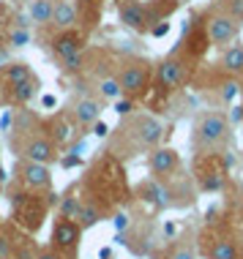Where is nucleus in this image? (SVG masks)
I'll return each mask as SVG.
<instances>
[{
    "mask_svg": "<svg viewBox=\"0 0 243 259\" xmlns=\"http://www.w3.org/2000/svg\"><path fill=\"white\" fill-rule=\"evenodd\" d=\"M47 210H50V205H47V202L41 199V194H36V191H27V188L19 186L17 191L11 194V215L27 235H33L41 229V224L47 219Z\"/></svg>",
    "mask_w": 243,
    "mask_h": 259,
    "instance_id": "nucleus-7",
    "label": "nucleus"
},
{
    "mask_svg": "<svg viewBox=\"0 0 243 259\" xmlns=\"http://www.w3.org/2000/svg\"><path fill=\"white\" fill-rule=\"evenodd\" d=\"M82 232H85V229H82L74 219H58L52 227V248L60 251L63 256H74L79 248Z\"/></svg>",
    "mask_w": 243,
    "mask_h": 259,
    "instance_id": "nucleus-14",
    "label": "nucleus"
},
{
    "mask_svg": "<svg viewBox=\"0 0 243 259\" xmlns=\"http://www.w3.org/2000/svg\"><path fill=\"white\" fill-rule=\"evenodd\" d=\"M219 71H224L227 76H235V79H240L243 76V44L240 41H235V44L224 47L219 55Z\"/></svg>",
    "mask_w": 243,
    "mask_h": 259,
    "instance_id": "nucleus-20",
    "label": "nucleus"
},
{
    "mask_svg": "<svg viewBox=\"0 0 243 259\" xmlns=\"http://www.w3.org/2000/svg\"><path fill=\"white\" fill-rule=\"evenodd\" d=\"M6 44L11 47V50H22V47H27L33 41L30 36V27H9V30L3 33Z\"/></svg>",
    "mask_w": 243,
    "mask_h": 259,
    "instance_id": "nucleus-29",
    "label": "nucleus"
},
{
    "mask_svg": "<svg viewBox=\"0 0 243 259\" xmlns=\"http://www.w3.org/2000/svg\"><path fill=\"white\" fill-rule=\"evenodd\" d=\"M240 259H243V251H240Z\"/></svg>",
    "mask_w": 243,
    "mask_h": 259,
    "instance_id": "nucleus-45",
    "label": "nucleus"
},
{
    "mask_svg": "<svg viewBox=\"0 0 243 259\" xmlns=\"http://www.w3.org/2000/svg\"><path fill=\"white\" fill-rule=\"evenodd\" d=\"M36 259H68V256H63L60 251H55V248H41L36 254Z\"/></svg>",
    "mask_w": 243,
    "mask_h": 259,
    "instance_id": "nucleus-37",
    "label": "nucleus"
},
{
    "mask_svg": "<svg viewBox=\"0 0 243 259\" xmlns=\"http://www.w3.org/2000/svg\"><path fill=\"white\" fill-rule=\"evenodd\" d=\"M38 76H30L25 82H17V85H6V96L3 104L6 107H27L33 99L38 96Z\"/></svg>",
    "mask_w": 243,
    "mask_h": 259,
    "instance_id": "nucleus-18",
    "label": "nucleus"
},
{
    "mask_svg": "<svg viewBox=\"0 0 243 259\" xmlns=\"http://www.w3.org/2000/svg\"><path fill=\"white\" fill-rule=\"evenodd\" d=\"M52 27H55V30L79 27V9H77V3H74V0H55Z\"/></svg>",
    "mask_w": 243,
    "mask_h": 259,
    "instance_id": "nucleus-21",
    "label": "nucleus"
},
{
    "mask_svg": "<svg viewBox=\"0 0 243 259\" xmlns=\"http://www.w3.org/2000/svg\"><path fill=\"white\" fill-rule=\"evenodd\" d=\"M0 232H3V219H0Z\"/></svg>",
    "mask_w": 243,
    "mask_h": 259,
    "instance_id": "nucleus-44",
    "label": "nucleus"
},
{
    "mask_svg": "<svg viewBox=\"0 0 243 259\" xmlns=\"http://www.w3.org/2000/svg\"><path fill=\"white\" fill-rule=\"evenodd\" d=\"M96 96H99L101 101H109L112 104L115 99H120L123 90H120V82H117L115 74H104L96 79Z\"/></svg>",
    "mask_w": 243,
    "mask_h": 259,
    "instance_id": "nucleus-26",
    "label": "nucleus"
},
{
    "mask_svg": "<svg viewBox=\"0 0 243 259\" xmlns=\"http://www.w3.org/2000/svg\"><path fill=\"white\" fill-rule=\"evenodd\" d=\"M11 22H14V11L6 3H0V36L11 27Z\"/></svg>",
    "mask_w": 243,
    "mask_h": 259,
    "instance_id": "nucleus-33",
    "label": "nucleus"
},
{
    "mask_svg": "<svg viewBox=\"0 0 243 259\" xmlns=\"http://www.w3.org/2000/svg\"><path fill=\"white\" fill-rule=\"evenodd\" d=\"M14 180H17V186L27 188V191H50V188H52V169L47 164H36V161L17 158Z\"/></svg>",
    "mask_w": 243,
    "mask_h": 259,
    "instance_id": "nucleus-11",
    "label": "nucleus"
},
{
    "mask_svg": "<svg viewBox=\"0 0 243 259\" xmlns=\"http://www.w3.org/2000/svg\"><path fill=\"white\" fill-rule=\"evenodd\" d=\"M167 139V128L156 115L148 112H131L120 117V123L109 131V148L107 153L115 158H131L140 153H150Z\"/></svg>",
    "mask_w": 243,
    "mask_h": 259,
    "instance_id": "nucleus-1",
    "label": "nucleus"
},
{
    "mask_svg": "<svg viewBox=\"0 0 243 259\" xmlns=\"http://www.w3.org/2000/svg\"><path fill=\"white\" fill-rule=\"evenodd\" d=\"M79 191H82V199L99 205L107 215L115 207H120L129 199V183H126V172H123L120 158L104 153L82 178Z\"/></svg>",
    "mask_w": 243,
    "mask_h": 259,
    "instance_id": "nucleus-2",
    "label": "nucleus"
},
{
    "mask_svg": "<svg viewBox=\"0 0 243 259\" xmlns=\"http://www.w3.org/2000/svg\"><path fill=\"white\" fill-rule=\"evenodd\" d=\"M167 259H197V251H194V243H178V246H172L170 256Z\"/></svg>",
    "mask_w": 243,
    "mask_h": 259,
    "instance_id": "nucleus-32",
    "label": "nucleus"
},
{
    "mask_svg": "<svg viewBox=\"0 0 243 259\" xmlns=\"http://www.w3.org/2000/svg\"><path fill=\"white\" fill-rule=\"evenodd\" d=\"M41 104H44V109H47V107H55L58 101H55V96H44V99H41Z\"/></svg>",
    "mask_w": 243,
    "mask_h": 259,
    "instance_id": "nucleus-41",
    "label": "nucleus"
},
{
    "mask_svg": "<svg viewBox=\"0 0 243 259\" xmlns=\"http://www.w3.org/2000/svg\"><path fill=\"white\" fill-rule=\"evenodd\" d=\"M66 109L71 112L74 123H77L79 128H90V125H93V123L101 117V112H104V101H101L96 93H85V96H77V99L68 104Z\"/></svg>",
    "mask_w": 243,
    "mask_h": 259,
    "instance_id": "nucleus-17",
    "label": "nucleus"
},
{
    "mask_svg": "<svg viewBox=\"0 0 243 259\" xmlns=\"http://www.w3.org/2000/svg\"><path fill=\"white\" fill-rule=\"evenodd\" d=\"M44 134L55 142V148L58 150H63L66 145H74V139H77V128L79 125L74 123V117H71V112H55V115L50 117H44Z\"/></svg>",
    "mask_w": 243,
    "mask_h": 259,
    "instance_id": "nucleus-13",
    "label": "nucleus"
},
{
    "mask_svg": "<svg viewBox=\"0 0 243 259\" xmlns=\"http://www.w3.org/2000/svg\"><path fill=\"white\" fill-rule=\"evenodd\" d=\"M205 33H208V41L211 47H216L221 52L224 47H230L238 41L240 36V22L232 17H227L224 11H216V9H208L205 11Z\"/></svg>",
    "mask_w": 243,
    "mask_h": 259,
    "instance_id": "nucleus-9",
    "label": "nucleus"
},
{
    "mask_svg": "<svg viewBox=\"0 0 243 259\" xmlns=\"http://www.w3.org/2000/svg\"><path fill=\"white\" fill-rule=\"evenodd\" d=\"M211 9L224 11L227 17L238 19V22L243 25V0H213V3H211Z\"/></svg>",
    "mask_w": 243,
    "mask_h": 259,
    "instance_id": "nucleus-30",
    "label": "nucleus"
},
{
    "mask_svg": "<svg viewBox=\"0 0 243 259\" xmlns=\"http://www.w3.org/2000/svg\"><path fill=\"white\" fill-rule=\"evenodd\" d=\"M88 60H90L88 50H82V52H74V55H68V58H63V60H58V66H60V71H63V74L77 76V74L88 71Z\"/></svg>",
    "mask_w": 243,
    "mask_h": 259,
    "instance_id": "nucleus-27",
    "label": "nucleus"
},
{
    "mask_svg": "<svg viewBox=\"0 0 243 259\" xmlns=\"http://www.w3.org/2000/svg\"><path fill=\"white\" fill-rule=\"evenodd\" d=\"M170 33V22H156L153 27H150V36L153 38H161V36H167Z\"/></svg>",
    "mask_w": 243,
    "mask_h": 259,
    "instance_id": "nucleus-36",
    "label": "nucleus"
},
{
    "mask_svg": "<svg viewBox=\"0 0 243 259\" xmlns=\"http://www.w3.org/2000/svg\"><path fill=\"white\" fill-rule=\"evenodd\" d=\"M52 14H55V0H30L27 3V17L36 27L52 25Z\"/></svg>",
    "mask_w": 243,
    "mask_h": 259,
    "instance_id": "nucleus-25",
    "label": "nucleus"
},
{
    "mask_svg": "<svg viewBox=\"0 0 243 259\" xmlns=\"http://www.w3.org/2000/svg\"><path fill=\"white\" fill-rule=\"evenodd\" d=\"M191 76V63L180 55H167V58L153 63V90L158 99H167V96H175L180 88H186ZM150 90V93H153Z\"/></svg>",
    "mask_w": 243,
    "mask_h": 259,
    "instance_id": "nucleus-5",
    "label": "nucleus"
},
{
    "mask_svg": "<svg viewBox=\"0 0 243 259\" xmlns=\"http://www.w3.org/2000/svg\"><path fill=\"white\" fill-rule=\"evenodd\" d=\"M183 169V158L175 148H167V145H158L148 153V172L150 178H158V180H170L180 175Z\"/></svg>",
    "mask_w": 243,
    "mask_h": 259,
    "instance_id": "nucleus-12",
    "label": "nucleus"
},
{
    "mask_svg": "<svg viewBox=\"0 0 243 259\" xmlns=\"http://www.w3.org/2000/svg\"><path fill=\"white\" fill-rule=\"evenodd\" d=\"M74 3H77V9H79V19H82V14H85V11H93L96 17H99L101 0H74Z\"/></svg>",
    "mask_w": 243,
    "mask_h": 259,
    "instance_id": "nucleus-35",
    "label": "nucleus"
},
{
    "mask_svg": "<svg viewBox=\"0 0 243 259\" xmlns=\"http://www.w3.org/2000/svg\"><path fill=\"white\" fill-rule=\"evenodd\" d=\"M183 0H145V9H148L150 17V27L156 22H170V17L180 9Z\"/></svg>",
    "mask_w": 243,
    "mask_h": 259,
    "instance_id": "nucleus-23",
    "label": "nucleus"
},
{
    "mask_svg": "<svg viewBox=\"0 0 243 259\" xmlns=\"http://www.w3.org/2000/svg\"><path fill=\"white\" fill-rule=\"evenodd\" d=\"M112 109H115L117 117H126V115H131V112H137V101L129 99V96H120V99L112 101Z\"/></svg>",
    "mask_w": 243,
    "mask_h": 259,
    "instance_id": "nucleus-31",
    "label": "nucleus"
},
{
    "mask_svg": "<svg viewBox=\"0 0 243 259\" xmlns=\"http://www.w3.org/2000/svg\"><path fill=\"white\" fill-rule=\"evenodd\" d=\"M85 41H88L85 38V30H79V27L55 30L52 36H50V52H52L55 60H63V58H68V55H74V52L88 50Z\"/></svg>",
    "mask_w": 243,
    "mask_h": 259,
    "instance_id": "nucleus-15",
    "label": "nucleus"
},
{
    "mask_svg": "<svg viewBox=\"0 0 243 259\" xmlns=\"http://www.w3.org/2000/svg\"><path fill=\"white\" fill-rule=\"evenodd\" d=\"M90 128H93V134H96V137H101V139H104V137H109V128H107V125H104L101 120H96L93 125H90Z\"/></svg>",
    "mask_w": 243,
    "mask_h": 259,
    "instance_id": "nucleus-39",
    "label": "nucleus"
},
{
    "mask_svg": "<svg viewBox=\"0 0 243 259\" xmlns=\"http://www.w3.org/2000/svg\"><path fill=\"white\" fill-rule=\"evenodd\" d=\"M14 256V240L6 232H0V259H11Z\"/></svg>",
    "mask_w": 243,
    "mask_h": 259,
    "instance_id": "nucleus-34",
    "label": "nucleus"
},
{
    "mask_svg": "<svg viewBox=\"0 0 243 259\" xmlns=\"http://www.w3.org/2000/svg\"><path fill=\"white\" fill-rule=\"evenodd\" d=\"M117 19H120L123 27L134 30L137 36L150 33V17H148V9H145V0H123V3H117Z\"/></svg>",
    "mask_w": 243,
    "mask_h": 259,
    "instance_id": "nucleus-16",
    "label": "nucleus"
},
{
    "mask_svg": "<svg viewBox=\"0 0 243 259\" xmlns=\"http://www.w3.org/2000/svg\"><path fill=\"white\" fill-rule=\"evenodd\" d=\"M3 96H6V82H3V76H0V104H3Z\"/></svg>",
    "mask_w": 243,
    "mask_h": 259,
    "instance_id": "nucleus-42",
    "label": "nucleus"
},
{
    "mask_svg": "<svg viewBox=\"0 0 243 259\" xmlns=\"http://www.w3.org/2000/svg\"><path fill=\"white\" fill-rule=\"evenodd\" d=\"M227 169L224 153H199L197 156V186L199 191H221L227 183Z\"/></svg>",
    "mask_w": 243,
    "mask_h": 259,
    "instance_id": "nucleus-10",
    "label": "nucleus"
},
{
    "mask_svg": "<svg viewBox=\"0 0 243 259\" xmlns=\"http://www.w3.org/2000/svg\"><path fill=\"white\" fill-rule=\"evenodd\" d=\"M191 148L199 153H224L232 148V120L224 109H205L191 123Z\"/></svg>",
    "mask_w": 243,
    "mask_h": 259,
    "instance_id": "nucleus-4",
    "label": "nucleus"
},
{
    "mask_svg": "<svg viewBox=\"0 0 243 259\" xmlns=\"http://www.w3.org/2000/svg\"><path fill=\"white\" fill-rule=\"evenodd\" d=\"M9 148L17 158L22 161H36V164L52 166L58 161V148L50 137L44 134V123L41 117L30 115V112H19L14 115L11 128H9Z\"/></svg>",
    "mask_w": 243,
    "mask_h": 259,
    "instance_id": "nucleus-3",
    "label": "nucleus"
},
{
    "mask_svg": "<svg viewBox=\"0 0 243 259\" xmlns=\"http://www.w3.org/2000/svg\"><path fill=\"white\" fill-rule=\"evenodd\" d=\"M82 207V191H79V183L66 188V194L58 199V219H74L77 221V213Z\"/></svg>",
    "mask_w": 243,
    "mask_h": 259,
    "instance_id": "nucleus-24",
    "label": "nucleus"
},
{
    "mask_svg": "<svg viewBox=\"0 0 243 259\" xmlns=\"http://www.w3.org/2000/svg\"><path fill=\"white\" fill-rule=\"evenodd\" d=\"M0 76H3L6 85H17V82H25L30 76H36V71H33V66L27 60H6L0 66Z\"/></svg>",
    "mask_w": 243,
    "mask_h": 259,
    "instance_id": "nucleus-22",
    "label": "nucleus"
},
{
    "mask_svg": "<svg viewBox=\"0 0 243 259\" xmlns=\"http://www.w3.org/2000/svg\"><path fill=\"white\" fill-rule=\"evenodd\" d=\"M240 79H243V76H240ZM240 90H243V88H240Z\"/></svg>",
    "mask_w": 243,
    "mask_h": 259,
    "instance_id": "nucleus-46",
    "label": "nucleus"
},
{
    "mask_svg": "<svg viewBox=\"0 0 243 259\" xmlns=\"http://www.w3.org/2000/svg\"><path fill=\"white\" fill-rule=\"evenodd\" d=\"M58 161L66 166V169H71V166H79V164H82L79 156H63V158H58Z\"/></svg>",
    "mask_w": 243,
    "mask_h": 259,
    "instance_id": "nucleus-38",
    "label": "nucleus"
},
{
    "mask_svg": "<svg viewBox=\"0 0 243 259\" xmlns=\"http://www.w3.org/2000/svg\"><path fill=\"white\" fill-rule=\"evenodd\" d=\"M205 256L208 259H240V246L230 235H216L208 240Z\"/></svg>",
    "mask_w": 243,
    "mask_h": 259,
    "instance_id": "nucleus-19",
    "label": "nucleus"
},
{
    "mask_svg": "<svg viewBox=\"0 0 243 259\" xmlns=\"http://www.w3.org/2000/svg\"><path fill=\"white\" fill-rule=\"evenodd\" d=\"M175 178H170V180H158V178L142 180V183L134 186V197L142 199L145 205H150L156 213H164V210H170V207H183L178 199V191H175Z\"/></svg>",
    "mask_w": 243,
    "mask_h": 259,
    "instance_id": "nucleus-8",
    "label": "nucleus"
},
{
    "mask_svg": "<svg viewBox=\"0 0 243 259\" xmlns=\"http://www.w3.org/2000/svg\"><path fill=\"white\" fill-rule=\"evenodd\" d=\"M126 224H129L126 215H123V213H115V227H117V229H126Z\"/></svg>",
    "mask_w": 243,
    "mask_h": 259,
    "instance_id": "nucleus-40",
    "label": "nucleus"
},
{
    "mask_svg": "<svg viewBox=\"0 0 243 259\" xmlns=\"http://www.w3.org/2000/svg\"><path fill=\"white\" fill-rule=\"evenodd\" d=\"M107 219V213L99 207V205H93V202H85L82 199V207H79V213H77V224L82 229H90V227H96L99 221Z\"/></svg>",
    "mask_w": 243,
    "mask_h": 259,
    "instance_id": "nucleus-28",
    "label": "nucleus"
},
{
    "mask_svg": "<svg viewBox=\"0 0 243 259\" xmlns=\"http://www.w3.org/2000/svg\"><path fill=\"white\" fill-rule=\"evenodd\" d=\"M115 76L120 82L123 96H129L134 101L150 96V90H153V63L145 58H126Z\"/></svg>",
    "mask_w": 243,
    "mask_h": 259,
    "instance_id": "nucleus-6",
    "label": "nucleus"
},
{
    "mask_svg": "<svg viewBox=\"0 0 243 259\" xmlns=\"http://www.w3.org/2000/svg\"><path fill=\"white\" fill-rule=\"evenodd\" d=\"M101 3H112V6H117V3H123V0H101Z\"/></svg>",
    "mask_w": 243,
    "mask_h": 259,
    "instance_id": "nucleus-43",
    "label": "nucleus"
}]
</instances>
